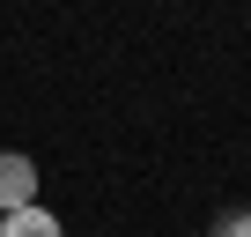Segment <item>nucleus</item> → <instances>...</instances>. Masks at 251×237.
Wrapping results in <instances>:
<instances>
[{"mask_svg":"<svg viewBox=\"0 0 251 237\" xmlns=\"http://www.w3.org/2000/svg\"><path fill=\"white\" fill-rule=\"evenodd\" d=\"M214 237H251V207H236V215H222V230Z\"/></svg>","mask_w":251,"mask_h":237,"instance_id":"7ed1b4c3","label":"nucleus"},{"mask_svg":"<svg viewBox=\"0 0 251 237\" xmlns=\"http://www.w3.org/2000/svg\"><path fill=\"white\" fill-rule=\"evenodd\" d=\"M15 207H37V163L23 148H0V215Z\"/></svg>","mask_w":251,"mask_h":237,"instance_id":"f257e3e1","label":"nucleus"},{"mask_svg":"<svg viewBox=\"0 0 251 237\" xmlns=\"http://www.w3.org/2000/svg\"><path fill=\"white\" fill-rule=\"evenodd\" d=\"M0 237H67L52 207H15V215H0Z\"/></svg>","mask_w":251,"mask_h":237,"instance_id":"f03ea898","label":"nucleus"}]
</instances>
